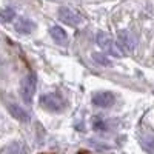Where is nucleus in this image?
Wrapping results in <instances>:
<instances>
[{
    "label": "nucleus",
    "mask_w": 154,
    "mask_h": 154,
    "mask_svg": "<svg viewBox=\"0 0 154 154\" xmlns=\"http://www.w3.org/2000/svg\"><path fill=\"white\" fill-rule=\"evenodd\" d=\"M38 102H40V106L49 112H60L65 108V100L57 93H46L40 96Z\"/></svg>",
    "instance_id": "obj_1"
},
{
    "label": "nucleus",
    "mask_w": 154,
    "mask_h": 154,
    "mask_svg": "<svg viewBox=\"0 0 154 154\" xmlns=\"http://www.w3.org/2000/svg\"><path fill=\"white\" fill-rule=\"evenodd\" d=\"M35 86H37V75L34 72H29L28 75H25L22 79L20 94H22V99L26 105L32 103V99H34V94H35Z\"/></svg>",
    "instance_id": "obj_2"
},
{
    "label": "nucleus",
    "mask_w": 154,
    "mask_h": 154,
    "mask_svg": "<svg viewBox=\"0 0 154 154\" xmlns=\"http://www.w3.org/2000/svg\"><path fill=\"white\" fill-rule=\"evenodd\" d=\"M96 40H97V45L103 49L108 56L117 57V59L123 57V51L117 46V43H114V40H112V38H111L106 32L100 31V32L97 34V37H96Z\"/></svg>",
    "instance_id": "obj_3"
},
{
    "label": "nucleus",
    "mask_w": 154,
    "mask_h": 154,
    "mask_svg": "<svg viewBox=\"0 0 154 154\" xmlns=\"http://www.w3.org/2000/svg\"><path fill=\"white\" fill-rule=\"evenodd\" d=\"M114 94L109 93V91H97L93 94L91 97V102L93 105L99 106V108H109L114 105Z\"/></svg>",
    "instance_id": "obj_4"
},
{
    "label": "nucleus",
    "mask_w": 154,
    "mask_h": 154,
    "mask_svg": "<svg viewBox=\"0 0 154 154\" xmlns=\"http://www.w3.org/2000/svg\"><path fill=\"white\" fill-rule=\"evenodd\" d=\"M59 19L63 23L69 25V26H77V25H80L83 22V19H82V16L79 14V12H75V11H72L69 8L59 9Z\"/></svg>",
    "instance_id": "obj_5"
},
{
    "label": "nucleus",
    "mask_w": 154,
    "mask_h": 154,
    "mask_svg": "<svg viewBox=\"0 0 154 154\" xmlns=\"http://www.w3.org/2000/svg\"><path fill=\"white\" fill-rule=\"evenodd\" d=\"M117 38H119V45H120L122 49L128 51V53H133V51H134V48H136V38L128 31H119Z\"/></svg>",
    "instance_id": "obj_6"
},
{
    "label": "nucleus",
    "mask_w": 154,
    "mask_h": 154,
    "mask_svg": "<svg viewBox=\"0 0 154 154\" xmlns=\"http://www.w3.org/2000/svg\"><path fill=\"white\" fill-rule=\"evenodd\" d=\"M6 108H8L9 114L16 120H19V122H29V114L25 111L20 105H17V103H8Z\"/></svg>",
    "instance_id": "obj_7"
},
{
    "label": "nucleus",
    "mask_w": 154,
    "mask_h": 154,
    "mask_svg": "<svg viewBox=\"0 0 154 154\" xmlns=\"http://www.w3.org/2000/svg\"><path fill=\"white\" fill-rule=\"evenodd\" d=\"M14 28L17 32L20 34H31L35 28V23L29 19H25V17H19L14 23Z\"/></svg>",
    "instance_id": "obj_8"
},
{
    "label": "nucleus",
    "mask_w": 154,
    "mask_h": 154,
    "mask_svg": "<svg viewBox=\"0 0 154 154\" xmlns=\"http://www.w3.org/2000/svg\"><path fill=\"white\" fill-rule=\"evenodd\" d=\"M49 35L57 45H66L68 43V34L62 26H57V25L53 26L49 29Z\"/></svg>",
    "instance_id": "obj_9"
},
{
    "label": "nucleus",
    "mask_w": 154,
    "mask_h": 154,
    "mask_svg": "<svg viewBox=\"0 0 154 154\" xmlns=\"http://www.w3.org/2000/svg\"><path fill=\"white\" fill-rule=\"evenodd\" d=\"M93 128L96 131H106V122L103 119V116H94L93 117Z\"/></svg>",
    "instance_id": "obj_10"
},
{
    "label": "nucleus",
    "mask_w": 154,
    "mask_h": 154,
    "mask_svg": "<svg viewBox=\"0 0 154 154\" xmlns=\"http://www.w3.org/2000/svg\"><path fill=\"white\" fill-rule=\"evenodd\" d=\"M14 17H16V11L14 9L12 8H3V11H2V22L3 23L11 22Z\"/></svg>",
    "instance_id": "obj_11"
},
{
    "label": "nucleus",
    "mask_w": 154,
    "mask_h": 154,
    "mask_svg": "<svg viewBox=\"0 0 154 154\" xmlns=\"http://www.w3.org/2000/svg\"><path fill=\"white\" fill-rule=\"evenodd\" d=\"M93 59H94V62L99 63V65H103V66H108L109 63H111V60L108 59V56L100 54V53H94L93 54Z\"/></svg>",
    "instance_id": "obj_12"
},
{
    "label": "nucleus",
    "mask_w": 154,
    "mask_h": 154,
    "mask_svg": "<svg viewBox=\"0 0 154 154\" xmlns=\"http://www.w3.org/2000/svg\"><path fill=\"white\" fill-rule=\"evenodd\" d=\"M6 152H8V154H20V152H22V146H20V143H17V142L11 143V145L8 146Z\"/></svg>",
    "instance_id": "obj_13"
},
{
    "label": "nucleus",
    "mask_w": 154,
    "mask_h": 154,
    "mask_svg": "<svg viewBox=\"0 0 154 154\" xmlns=\"http://www.w3.org/2000/svg\"><path fill=\"white\" fill-rule=\"evenodd\" d=\"M77 154H89V152H88V151H85V149H82V151H79Z\"/></svg>",
    "instance_id": "obj_14"
}]
</instances>
